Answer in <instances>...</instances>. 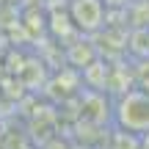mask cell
<instances>
[{"label": "cell", "instance_id": "6da1fadb", "mask_svg": "<svg viewBox=\"0 0 149 149\" xmlns=\"http://www.w3.org/2000/svg\"><path fill=\"white\" fill-rule=\"evenodd\" d=\"M116 119L130 133L149 130V94L146 91H127L116 105Z\"/></svg>", "mask_w": 149, "mask_h": 149}, {"label": "cell", "instance_id": "277c9868", "mask_svg": "<svg viewBox=\"0 0 149 149\" xmlns=\"http://www.w3.org/2000/svg\"><path fill=\"white\" fill-rule=\"evenodd\" d=\"M133 3V0H105V6L108 8H122V11H127V6Z\"/></svg>", "mask_w": 149, "mask_h": 149}, {"label": "cell", "instance_id": "3957f363", "mask_svg": "<svg viewBox=\"0 0 149 149\" xmlns=\"http://www.w3.org/2000/svg\"><path fill=\"white\" fill-rule=\"evenodd\" d=\"M66 58H69L72 66H80V69H86L88 64H94L100 55H97V47L91 42H83V39H77L74 44H69V50H66Z\"/></svg>", "mask_w": 149, "mask_h": 149}, {"label": "cell", "instance_id": "7a4b0ae2", "mask_svg": "<svg viewBox=\"0 0 149 149\" xmlns=\"http://www.w3.org/2000/svg\"><path fill=\"white\" fill-rule=\"evenodd\" d=\"M69 17L80 33H94L105 25L108 17V6L105 0H72L69 3Z\"/></svg>", "mask_w": 149, "mask_h": 149}, {"label": "cell", "instance_id": "5b68a950", "mask_svg": "<svg viewBox=\"0 0 149 149\" xmlns=\"http://www.w3.org/2000/svg\"><path fill=\"white\" fill-rule=\"evenodd\" d=\"M146 31H149V28H146Z\"/></svg>", "mask_w": 149, "mask_h": 149}]
</instances>
